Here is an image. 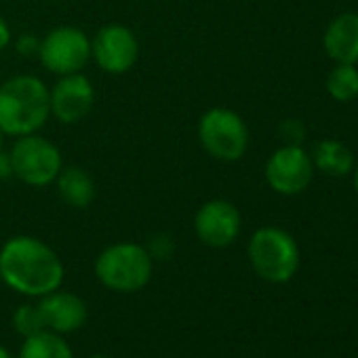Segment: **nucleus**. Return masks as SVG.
Instances as JSON below:
<instances>
[{"label":"nucleus","mask_w":358,"mask_h":358,"mask_svg":"<svg viewBox=\"0 0 358 358\" xmlns=\"http://www.w3.org/2000/svg\"><path fill=\"white\" fill-rule=\"evenodd\" d=\"M59 255L34 236H13L0 249V278L13 291L43 297L64 282Z\"/></svg>","instance_id":"1"},{"label":"nucleus","mask_w":358,"mask_h":358,"mask_svg":"<svg viewBox=\"0 0 358 358\" xmlns=\"http://www.w3.org/2000/svg\"><path fill=\"white\" fill-rule=\"evenodd\" d=\"M51 116V91L30 74L13 76L0 85V131L24 137L36 133Z\"/></svg>","instance_id":"2"},{"label":"nucleus","mask_w":358,"mask_h":358,"mask_svg":"<svg viewBox=\"0 0 358 358\" xmlns=\"http://www.w3.org/2000/svg\"><path fill=\"white\" fill-rule=\"evenodd\" d=\"M154 272V259L137 243H116L103 249L95 262L97 280L116 293H135L143 289Z\"/></svg>","instance_id":"3"},{"label":"nucleus","mask_w":358,"mask_h":358,"mask_svg":"<svg viewBox=\"0 0 358 358\" xmlns=\"http://www.w3.org/2000/svg\"><path fill=\"white\" fill-rule=\"evenodd\" d=\"M247 253L255 274L274 285L291 280L299 268L297 243L280 228L257 230L249 241Z\"/></svg>","instance_id":"4"},{"label":"nucleus","mask_w":358,"mask_h":358,"mask_svg":"<svg viewBox=\"0 0 358 358\" xmlns=\"http://www.w3.org/2000/svg\"><path fill=\"white\" fill-rule=\"evenodd\" d=\"M9 158L13 175L34 188L51 186L57 179L59 171L64 169L59 148L49 139L38 137L36 133L20 137L13 143Z\"/></svg>","instance_id":"5"},{"label":"nucleus","mask_w":358,"mask_h":358,"mask_svg":"<svg viewBox=\"0 0 358 358\" xmlns=\"http://www.w3.org/2000/svg\"><path fill=\"white\" fill-rule=\"evenodd\" d=\"M199 139L213 158L232 162L245 154L249 145V131L236 112L213 108L199 122Z\"/></svg>","instance_id":"6"},{"label":"nucleus","mask_w":358,"mask_h":358,"mask_svg":"<svg viewBox=\"0 0 358 358\" xmlns=\"http://www.w3.org/2000/svg\"><path fill=\"white\" fill-rule=\"evenodd\" d=\"M43 66L59 76L80 72L91 59V41L87 34L72 26H62L51 30L38 49Z\"/></svg>","instance_id":"7"},{"label":"nucleus","mask_w":358,"mask_h":358,"mask_svg":"<svg viewBox=\"0 0 358 358\" xmlns=\"http://www.w3.org/2000/svg\"><path fill=\"white\" fill-rule=\"evenodd\" d=\"M91 55L97 66L108 74L129 72L139 57V43L135 34L124 26H106L91 43Z\"/></svg>","instance_id":"8"},{"label":"nucleus","mask_w":358,"mask_h":358,"mask_svg":"<svg viewBox=\"0 0 358 358\" xmlns=\"http://www.w3.org/2000/svg\"><path fill=\"white\" fill-rule=\"evenodd\" d=\"M312 160L297 145L276 150L266 164V179L280 194H297L312 182Z\"/></svg>","instance_id":"9"},{"label":"nucleus","mask_w":358,"mask_h":358,"mask_svg":"<svg viewBox=\"0 0 358 358\" xmlns=\"http://www.w3.org/2000/svg\"><path fill=\"white\" fill-rule=\"evenodd\" d=\"M194 230L201 243L207 247L224 249L238 238L241 213L228 201H209L199 209L194 217Z\"/></svg>","instance_id":"10"},{"label":"nucleus","mask_w":358,"mask_h":358,"mask_svg":"<svg viewBox=\"0 0 358 358\" xmlns=\"http://www.w3.org/2000/svg\"><path fill=\"white\" fill-rule=\"evenodd\" d=\"M95 91L87 76L80 72L62 76V80L51 91V114L62 124L80 122L93 108Z\"/></svg>","instance_id":"11"},{"label":"nucleus","mask_w":358,"mask_h":358,"mask_svg":"<svg viewBox=\"0 0 358 358\" xmlns=\"http://www.w3.org/2000/svg\"><path fill=\"white\" fill-rule=\"evenodd\" d=\"M38 310L43 314L47 331H53L57 335H68L78 331L89 316L87 303L76 295L68 291H51L41 297Z\"/></svg>","instance_id":"12"},{"label":"nucleus","mask_w":358,"mask_h":358,"mask_svg":"<svg viewBox=\"0 0 358 358\" xmlns=\"http://www.w3.org/2000/svg\"><path fill=\"white\" fill-rule=\"evenodd\" d=\"M324 49L329 57L339 64L358 62V15L345 13L339 15L324 34Z\"/></svg>","instance_id":"13"},{"label":"nucleus","mask_w":358,"mask_h":358,"mask_svg":"<svg viewBox=\"0 0 358 358\" xmlns=\"http://www.w3.org/2000/svg\"><path fill=\"white\" fill-rule=\"evenodd\" d=\"M57 190L66 205L74 209H87L95 199V184L91 175L80 166H66L57 175Z\"/></svg>","instance_id":"14"},{"label":"nucleus","mask_w":358,"mask_h":358,"mask_svg":"<svg viewBox=\"0 0 358 358\" xmlns=\"http://www.w3.org/2000/svg\"><path fill=\"white\" fill-rule=\"evenodd\" d=\"M20 358H74V352L64 339V335H57L53 331H41L24 339Z\"/></svg>","instance_id":"15"},{"label":"nucleus","mask_w":358,"mask_h":358,"mask_svg":"<svg viewBox=\"0 0 358 358\" xmlns=\"http://www.w3.org/2000/svg\"><path fill=\"white\" fill-rule=\"evenodd\" d=\"M314 164L324 175H345L352 169V154L337 141H320L314 150Z\"/></svg>","instance_id":"16"},{"label":"nucleus","mask_w":358,"mask_h":358,"mask_svg":"<svg viewBox=\"0 0 358 358\" xmlns=\"http://www.w3.org/2000/svg\"><path fill=\"white\" fill-rule=\"evenodd\" d=\"M329 93L337 101H350L358 95V70L354 64H339L327 80Z\"/></svg>","instance_id":"17"},{"label":"nucleus","mask_w":358,"mask_h":358,"mask_svg":"<svg viewBox=\"0 0 358 358\" xmlns=\"http://www.w3.org/2000/svg\"><path fill=\"white\" fill-rule=\"evenodd\" d=\"M13 329L26 339L41 331H47L43 314L38 310V303H24L13 312Z\"/></svg>","instance_id":"18"},{"label":"nucleus","mask_w":358,"mask_h":358,"mask_svg":"<svg viewBox=\"0 0 358 358\" xmlns=\"http://www.w3.org/2000/svg\"><path fill=\"white\" fill-rule=\"evenodd\" d=\"M148 253L152 255V259H166L173 253V241L169 236H164V234L156 236V238H152Z\"/></svg>","instance_id":"19"},{"label":"nucleus","mask_w":358,"mask_h":358,"mask_svg":"<svg viewBox=\"0 0 358 358\" xmlns=\"http://www.w3.org/2000/svg\"><path fill=\"white\" fill-rule=\"evenodd\" d=\"M38 49H41V43H38L32 34H24V36L20 38V43H17V51H20L22 55H26V57L36 55Z\"/></svg>","instance_id":"20"},{"label":"nucleus","mask_w":358,"mask_h":358,"mask_svg":"<svg viewBox=\"0 0 358 358\" xmlns=\"http://www.w3.org/2000/svg\"><path fill=\"white\" fill-rule=\"evenodd\" d=\"M13 175V166H11V158L9 154L0 152V179H7Z\"/></svg>","instance_id":"21"},{"label":"nucleus","mask_w":358,"mask_h":358,"mask_svg":"<svg viewBox=\"0 0 358 358\" xmlns=\"http://www.w3.org/2000/svg\"><path fill=\"white\" fill-rule=\"evenodd\" d=\"M9 43H11V30H9L7 22L0 17V51H3Z\"/></svg>","instance_id":"22"},{"label":"nucleus","mask_w":358,"mask_h":358,"mask_svg":"<svg viewBox=\"0 0 358 358\" xmlns=\"http://www.w3.org/2000/svg\"><path fill=\"white\" fill-rule=\"evenodd\" d=\"M0 358H13V356L9 354V350H7L5 345H0Z\"/></svg>","instance_id":"23"},{"label":"nucleus","mask_w":358,"mask_h":358,"mask_svg":"<svg viewBox=\"0 0 358 358\" xmlns=\"http://www.w3.org/2000/svg\"><path fill=\"white\" fill-rule=\"evenodd\" d=\"M354 186H356V192H358V169H356V177H354Z\"/></svg>","instance_id":"24"},{"label":"nucleus","mask_w":358,"mask_h":358,"mask_svg":"<svg viewBox=\"0 0 358 358\" xmlns=\"http://www.w3.org/2000/svg\"><path fill=\"white\" fill-rule=\"evenodd\" d=\"M0 152H3V131H0Z\"/></svg>","instance_id":"25"},{"label":"nucleus","mask_w":358,"mask_h":358,"mask_svg":"<svg viewBox=\"0 0 358 358\" xmlns=\"http://www.w3.org/2000/svg\"><path fill=\"white\" fill-rule=\"evenodd\" d=\"M91 358H110V356H103V354H97V356H91Z\"/></svg>","instance_id":"26"}]
</instances>
